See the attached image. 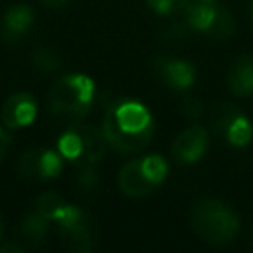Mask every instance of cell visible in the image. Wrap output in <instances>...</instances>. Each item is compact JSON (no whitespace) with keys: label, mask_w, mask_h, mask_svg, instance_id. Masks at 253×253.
Segmentation results:
<instances>
[{"label":"cell","mask_w":253,"mask_h":253,"mask_svg":"<svg viewBox=\"0 0 253 253\" xmlns=\"http://www.w3.org/2000/svg\"><path fill=\"white\" fill-rule=\"evenodd\" d=\"M103 134L107 144L125 154L142 150L154 134L150 111L134 99H115L103 117Z\"/></svg>","instance_id":"6da1fadb"},{"label":"cell","mask_w":253,"mask_h":253,"mask_svg":"<svg viewBox=\"0 0 253 253\" xmlns=\"http://www.w3.org/2000/svg\"><path fill=\"white\" fill-rule=\"evenodd\" d=\"M190 227L210 245H227L239 231V217L227 204L210 198L192 206Z\"/></svg>","instance_id":"7a4b0ae2"},{"label":"cell","mask_w":253,"mask_h":253,"mask_svg":"<svg viewBox=\"0 0 253 253\" xmlns=\"http://www.w3.org/2000/svg\"><path fill=\"white\" fill-rule=\"evenodd\" d=\"M95 101V83L83 73H67L55 79L47 93L49 111L63 119H81Z\"/></svg>","instance_id":"3957f363"},{"label":"cell","mask_w":253,"mask_h":253,"mask_svg":"<svg viewBox=\"0 0 253 253\" xmlns=\"http://www.w3.org/2000/svg\"><path fill=\"white\" fill-rule=\"evenodd\" d=\"M168 176V164L158 154H148L144 158H134L123 164L117 176L119 190L128 198L150 196Z\"/></svg>","instance_id":"277c9868"},{"label":"cell","mask_w":253,"mask_h":253,"mask_svg":"<svg viewBox=\"0 0 253 253\" xmlns=\"http://www.w3.org/2000/svg\"><path fill=\"white\" fill-rule=\"evenodd\" d=\"M107 148V138L103 128H95L91 125H75L69 126L57 138V152L75 166H93L97 164Z\"/></svg>","instance_id":"5b68a950"},{"label":"cell","mask_w":253,"mask_h":253,"mask_svg":"<svg viewBox=\"0 0 253 253\" xmlns=\"http://www.w3.org/2000/svg\"><path fill=\"white\" fill-rule=\"evenodd\" d=\"M186 28L202 32L213 40H227L233 36L235 20L229 10L217 6L213 0H192L184 12Z\"/></svg>","instance_id":"8992f818"},{"label":"cell","mask_w":253,"mask_h":253,"mask_svg":"<svg viewBox=\"0 0 253 253\" xmlns=\"http://www.w3.org/2000/svg\"><path fill=\"white\" fill-rule=\"evenodd\" d=\"M210 125L213 132L231 146H245L253 136L249 119L229 101H217L211 107Z\"/></svg>","instance_id":"52a82bcc"},{"label":"cell","mask_w":253,"mask_h":253,"mask_svg":"<svg viewBox=\"0 0 253 253\" xmlns=\"http://www.w3.org/2000/svg\"><path fill=\"white\" fill-rule=\"evenodd\" d=\"M53 221L57 223L59 237L65 249L77 251V253H87L93 249L95 245L93 223H91V217L83 210L65 204V208L59 211V215Z\"/></svg>","instance_id":"ba28073f"},{"label":"cell","mask_w":253,"mask_h":253,"mask_svg":"<svg viewBox=\"0 0 253 253\" xmlns=\"http://www.w3.org/2000/svg\"><path fill=\"white\" fill-rule=\"evenodd\" d=\"M63 168V156L51 148H32L20 156L18 172L30 180L57 178Z\"/></svg>","instance_id":"9c48e42d"},{"label":"cell","mask_w":253,"mask_h":253,"mask_svg":"<svg viewBox=\"0 0 253 253\" xmlns=\"http://www.w3.org/2000/svg\"><path fill=\"white\" fill-rule=\"evenodd\" d=\"M208 144H210L208 128L202 125H194V126H188L186 130H182L174 138L172 156L180 164H194L206 154Z\"/></svg>","instance_id":"30bf717a"},{"label":"cell","mask_w":253,"mask_h":253,"mask_svg":"<svg viewBox=\"0 0 253 253\" xmlns=\"http://www.w3.org/2000/svg\"><path fill=\"white\" fill-rule=\"evenodd\" d=\"M154 71L158 79L174 89V91H186L194 85L196 79V69L190 61L180 59V57H170V55H160L154 59Z\"/></svg>","instance_id":"8fae6325"},{"label":"cell","mask_w":253,"mask_h":253,"mask_svg":"<svg viewBox=\"0 0 253 253\" xmlns=\"http://www.w3.org/2000/svg\"><path fill=\"white\" fill-rule=\"evenodd\" d=\"M38 113L36 101L30 93H14L2 105V125L6 128H24L34 123Z\"/></svg>","instance_id":"7c38bea8"},{"label":"cell","mask_w":253,"mask_h":253,"mask_svg":"<svg viewBox=\"0 0 253 253\" xmlns=\"http://www.w3.org/2000/svg\"><path fill=\"white\" fill-rule=\"evenodd\" d=\"M34 24V10L28 4H16L4 14L2 22V38L10 43L22 40Z\"/></svg>","instance_id":"4fadbf2b"},{"label":"cell","mask_w":253,"mask_h":253,"mask_svg":"<svg viewBox=\"0 0 253 253\" xmlns=\"http://www.w3.org/2000/svg\"><path fill=\"white\" fill-rule=\"evenodd\" d=\"M227 87L237 97H249L253 93V57L239 55L227 69Z\"/></svg>","instance_id":"5bb4252c"},{"label":"cell","mask_w":253,"mask_h":253,"mask_svg":"<svg viewBox=\"0 0 253 253\" xmlns=\"http://www.w3.org/2000/svg\"><path fill=\"white\" fill-rule=\"evenodd\" d=\"M47 225H49V219L43 217L40 211L28 213L18 225V241L26 249L40 247L47 237Z\"/></svg>","instance_id":"9a60e30c"},{"label":"cell","mask_w":253,"mask_h":253,"mask_svg":"<svg viewBox=\"0 0 253 253\" xmlns=\"http://www.w3.org/2000/svg\"><path fill=\"white\" fill-rule=\"evenodd\" d=\"M65 208V200L61 198V196H57V194H53V192H45V194H42L40 198H38V202H36V211H40L43 217H47L49 221H53L57 215H59V211Z\"/></svg>","instance_id":"2e32d148"},{"label":"cell","mask_w":253,"mask_h":253,"mask_svg":"<svg viewBox=\"0 0 253 253\" xmlns=\"http://www.w3.org/2000/svg\"><path fill=\"white\" fill-rule=\"evenodd\" d=\"M32 63H34L38 69L53 71V69H57V67H59V55H57L51 47L38 45V47L32 51Z\"/></svg>","instance_id":"e0dca14e"},{"label":"cell","mask_w":253,"mask_h":253,"mask_svg":"<svg viewBox=\"0 0 253 253\" xmlns=\"http://www.w3.org/2000/svg\"><path fill=\"white\" fill-rule=\"evenodd\" d=\"M192 0H146L150 10L160 16H170V14H184L186 8L190 6Z\"/></svg>","instance_id":"ac0fdd59"},{"label":"cell","mask_w":253,"mask_h":253,"mask_svg":"<svg viewBox=\"0 0 253 253\" xmlns=\"http://www.w3.org/2000/svg\"><path fill=\"white\" fill-rule=\"evenodd\" d=\"M180 111H182L186 117L196 119V117H200V115L204 113V103H202V99L196 97V95H186L184 101H182V105H180Z\"/></svg>","instance_id":"d6986e66"},{"label":"cell","mask_w":253,"mask_h":253,"mask_svg":"<svg viewBox=\"0 0 253 253\" xmlns=\"http://www.w3.org/2000/svg\"><path fill=\"white\" fill-rule=\"evenodd\" d=\"M8 144H10V136L6 132V126H0V162L6 154V150H8Z\"/></svg>","instance_id":"ffe728a7"},{"label":"cell","mask_w":253,"mask_h":253,"mask_svg":"<svg viewBox=\"0 0 253 253\" xmlns=\"http://www.w3.org/2000/svg\"><path fill=\"white\" fill-rule=\"evenodd\" d=\"M45 6H49V8H61V6H65L69 0H42Z\"/></svg>","instance_id":"44dd1931"},{"label":"cell","mask_w":253,"mask_h":253,"mask_svg":"<svg viewBox=\"0 0 253 253\" xmlns=\"http://www.w3.org/2000/svg\"><path fill=\"white\" fill-rule=\"evenodd\" d=\"M2 235H4V219L0 215V239H2Z\"/></svg>","instance_id":"7402d4cb"},{"label":"cell","mask_w":253,"mask_h":253,"mask_svg":"<svg viewBox=\"0 0 253 253\" xmlns=\"http://www.w3.org/2000/svg\"><path fill=\"white\" fill-rule=\"evenodd\" d=\"M251 18H253V6H251Z\"/></svg>","instance_id":"603a6c76"}]
</instances>
